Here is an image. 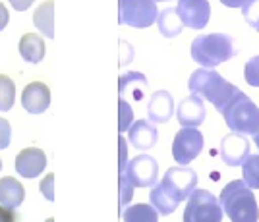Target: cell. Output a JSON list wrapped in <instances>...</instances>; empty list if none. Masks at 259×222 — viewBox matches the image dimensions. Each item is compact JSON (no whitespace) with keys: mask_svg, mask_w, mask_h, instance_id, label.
<instances>
[{"mask_svg":"<svg viewBox=\"0 0 259 222\" xmlns=\"http://www.w3.org/2000/svg\"><path fill=\"white\" fill-rule=\"evenodd\" d=\"M197 174L190 166H174L168 168L155 188H151L149 201L159 214H172L182 201H188L192 191L197 188Z\"/></svg>","mask_w":259,"mask_h":222,"instance_id":"cell-1","label":"cell"},{"mask_svg":"<svg viewBox=\"0 0 259 222\" xmlns=\"http://www.w3.org/2000/svg\"><path fill=\"white\" fill-rule=\"evenodd\" d=\"M188 89L192 91V95H199L207 99L209 103H213V106L221 114L240 93L236 85H232L219 72H213L209 68L195 70L190 77V81H188Z\"/></svg>","mask_w":259,"mask_h":222,"instance_id":"cell-2","label":"cell"},{"mask_svg":"<svg viewBox=\"0 0 259 222\" xmlns=\"http://www.w3.org/2000/svg\"><path fill=\"white\" fill-rule=\"evenodd\" d=\"M221 207L230 222H257L259 207L253 191L246 186L244 180H234L225 186L219 195Z\"/></svg>","mask_w":259,"mask_h":222,"instance_id":"cell-3","label":"cell"},{"mask_svg":"<svg viewBox=\"0 0 259 222\" xmlns=\"http://www.w3.org/2000/svg\"><path fill=\"white\" fill-rule=\"evenodd\" d=\"M234 56V39L227 33L199 35L192 42V58L201 68H215Z\"/></svg>","mask_w":259,"mask_h":222,"instance_id":"cell-4","label":"cell"},{"mask_svg":"<svg viewBox=\"0 0 259 222\" xmlns=\"http://www.w3.org/2000/svg\"><path fill=\"white\" fill-rule=\"evenodd\" d=\"M126 139L120 138V180H128L132 188H155L159 180V162L151 155H138L128 159Z\"/></svg>","mask_w":259,"mask_h":222,"instance_id":"cell-5","label":"cell"},{"mask_svg":"<svg viewBox=\"0 0 259 222\" xmlns=\"http://www.w3.org/2000/svg\"><path fill=\"white\" fill-rule=\"evenodd\" d=\"M223 118L232 134H240V136L259 134V106L242 91L225 108Z\"/></svg>","mask_w":259,"mask_h":222,"instance_id":"cell-6","label":"cell"},{"mask_svg":"<svg viewBox=\"0 0 259 222\" xmlns=\"http://www.w3.org/2000/svg\"><path fill=\"white\" fill-rule=\"evenodd\" d=\"M221 201L209 190H195L188 197L184 222H223Z\"/></svg>","mask_w":259,"mask_h":222,"instance_id":"cell-7","label":"cell"},{"mask_svg":"<svg viewBox=\"0 0 259 222\" xmlns=\"http://www.w3.org/2000/svg\"><path fill=\"white\" fill-rule=\"evenodd\" d=\"M157 18H159V10L155 0H118L120 25L145 29L153 25Z\"/></svg>","mask_w":259,"mask_h":222,"instance_id":"cell-8","label":"cell"},{"mask_svg":"<svg viewBox=\"0 0 259 222\" xmlns=\"http://www.w3.org/2000/svg\"><path fill=\"white\" fill-rule=\"evenodd\" d=\"M205 139L203 134L197 127H182L172 141V157L176 164L188 166L194 159L199 157V153L203 151Z\"/></svg>","mask_w":259,"mask_h":222,"instance_id":"cell-9","label":"cell"},{"mask_svg":"<svg viewBox=\"0 0 259 222\" xmlns=\"http://www.w3.org/2000/svg\"><path fill=\"white\" fill-rule=\"evenodd\" d=\"M176 12L184 25L192 29H203L211 18V4L209 0H178Z\"/></svg>","mask_w":259,"mask_h":222,"instance_id":"cell-10","label":"cell"},{"mask_svg":"<svg viewBox=\"0 0 259 222\" xmlns=\"http://www.w3.org/2000/svg\"><path fill=\"white\" fill-rule=\"evenodd\" d=\"M249 157V141L246 136L228 134L221 141V159L228 166H240Z\"/></svg>","mask_w":259,"mask_h":222,"instance_id":"cell-11","label":"cell"},{"mask_svg":"<svg viewBox=\"0 0 259 222\" xmlns=\"http://www.w3.org/2000/svg\"><path fill=\"white\" fill-rule=\"evenodd\" d=\"M45 168H47V155L41 149H22L16 157V172L22 178H37L43 174Z\"/></svg>","mask_w":259,"mask_h":222,"instance_id":"cell-12","label":"cell"},{"mask_svg":"<svg viewBox=\"0 0 259 222\" xmlns=\"http://www.w3.org/2000/svg\"><path fill=\"white\" fill-rule=\"evenodd\" d=\"M22 106L29 114H43L51 106V89L43 81H31L22 93Z\"/></svg>","mask_w":259,"mask_h":222,"instance_id":"cell-13","label":"cell"},{"mask_svg":"<svg viewBox=\"0 0 259 222\" xmlns=\"http://www.w3.org/2000/svg\"><path fill=\"white\" fill-rule=\"evenodd\" d=\"M176 116L182 127H197L203 124L207 116L205 103L199 95H190L186 97L182 103L178 105Z\"/></svg>","mask_w":259,"mask_h":222,"instance_id":"cell-14","label":"cell"},{"mask_svg":"<svg viewBox=\"0 0 259 222\" xmlns=\"http://www.w3.org/2000/svg\"><path fill=\"white\" fill-rule=\"evenodd\" d=\"M147 77L141 72H126L120 75L118 79V93L120 99L124 101H143V97L147 93Z\"/></svg>","mask_w":259,"mask_h":222,"instance_id":"cell-15","label":"cell"},{"mask_svg":"<svg viewBox=\"0 0 259 222\" xmlns=\"http://www.w3.org/2000/svg\"><path fill=\"white\" fill-rule=\"evenodd\" d=\"M172 95L168 91H164V89L155 91L151 99H149V105H147V116H149V120L155 122V124H164V122H168L172 118Z\"/></svg>","mask_w":259,"mask_h":222,"instance_id":"cell-16","label":"cell"},{"mask_svg":"<svg viewBox=\"0 0 259 222\" xmlns=\"http://www.w3.org/2000/svg\"><path fill=\"white\" fill-rule=\"evenodd\" d=\"M128 139L136 149L147 151V149L155 147V143L159 139V129L153 126L149 120H138L128 129Z\"/></svg>","mask_w":259,"mask_h":222,"instance_id":"cell-17","label":"cell"},{"mask_svg":"<svg viewBox=\"0 0 259 222\" xmlns=\"http://www.w3.org/2000/svg\"><path fill=\"white\" fill-rule=\"evenodd\" d=\"M25 199V188L22 182L12 176H4L0 180V205L8 209H18Z\"/></svg>","mask_w":259,"mask_h":222,"instance_id":"cell-18","label":"cell"},{"mask_svg":"<svg viewBox=\"0 0 259 222\" xmlns=\"http://www.w3.org/2000/svg\"><path fill=\"white\" fill-rule=\"evenodd\" d=\"M45 39L35 33H25L20 39V54L25 62L39 64L45 58Z\"/></svg>","mask_w":259,"mask_h":222,"instance_id":"cell-19","label":"cell"},{"mask_svg":"<svg viewBox=\"0 0 259 222\" xmlns=\"http://www.w3.org/2000/svg\"><path fill=\"white\" fill-rule=\"evenodd\" d=\"M33 23L37 25V29L43 33L45 37L54 39V2L47 0L43 2L35 14H33Z\"/></svg>","mask_w":259,"mask_h":222,"instance_id":"cell-20","label":"cell"},{"mask_svg":"<svg viewBox=\"0 0 259 222\" xmlns=\"http://www.w3.org/2000/svg\"><path fill=\"white\" fill-rule=\"evenodd\" d=\"M157 25H159V31H161L162 37H168V39L178 37L182 33V27H184L182 20L178 18L176 8H164V10L159 12Z\"/></svg>","mask_w":259,"mask_h":222,"instance_id":"cell-21","label":"cell"},{"mask_svg":"<svg viewBox=\"0 0 259 222\" xmlns=\"http://www.w3.org/2000/svg\"><path fill=\"white\" fill-rule=\"evenodd\" d=\"M122 220L124 222H159V212L153 209V205L147 203H138L126 207L122 211Z\"/></svg>","mask_w":259,"mask_h":222,"instance_id":"cell-22","label":"cell"},{"mask_svg":"<svg viewBox=\"0 0 259 222\" xmlns=\"http://www.w3.org/2000/svg\"><path fill=\"white\" fill-rule=\"evenodd\" d=\"M16 103V83L12 77L0 74V112H8Z\"/></svg>","mask_w":259,"mask_h":222,"instance_id":"cell-23","label":"cell"},{"mask_svg":"<svg viewBox=\"0 0 259 222\" xmlns=\"http://www.w3.org/2000/svg\"><path fill=\"white\" fill-rule=\"evenodd\" d=\"M242 176L249 190H259V155H249L242 164Z\"/></svg>","mask_w":259,"mask_h":222,"instance_id":"cell-24","label":"cell"},{"mask_svg":"<svg viewBox=\"0 0 259 222\" xmlns=\"http://www.w3.org/2000/svg\"><path fill=\"white\" fill-rule=\"evenodd\" d=\"M118 129L120 134H124L134 124V110L128 101H124V99H118Z\"/></svg>","mask_w":259,"mask_h":222,"instance_id":"cell-25","label":"cell"},{"mask_svg":"<svg viewBox=\"0 0 259 222\" xmlns=\"http://www.w3.org/2000/svg\"><path fill=\"white\" fill-rule=\"evenodd\" d=\"M244 79L249 87H259V54L249 58L244 66Z\"/></svg>","mask_w":259,"mask_h":222,"instance_id":"cell-26","label":"cell"},{"mask_svg":"<svg viewBox=\"0 0 259 222\" xmlns=\"http://www.w3.org/2000/svg\"><path fill=\"white\" fill-rule=\"evenodd\" d=\"M242 16L253 29L259 31V0H248L242 6Z\"/></svg>","mask_w":259,"mask_h":222,"instance_id":"cell-27","label":"cell"},{"mask_svg":"<svg viewBox=\"0 0 259 222\" xmlns=\"http://www.w3.org/2000/svg\"><path fill=\"white\" fill-rule=\"evenodd\" d=\"M12 141V126L6 118H0V151L8 149Z\"/></svg>","mask_w":259,"mask_h":222,"instance_id":"cell-28","label":"cell"},{"mask_svg":"<svg viewBox=\"0 0 259 222\" xmlns=\"http://www.w3.org/2000/svg\"><path fill=\"white\" fill-rule=\"evenodd\" d=\"M39 190L45 195L47 201H54V174H49L45 176L41 184H39Z\"/></svg>","mask_w":259,"mask_h":222,"instance_id":"cell-29","label":"cell"},{"mask_svg":"<svg viewBox=\"0 0 259 222\" xmlns=\"http://www.w3.org/2000/svg\"><path fill=\"white\" fill-rule=\"evenodd\" d=\"M0 222H18V214L14 212V209L0 205Z\"/></svg>","mask_w":259,"mask_h":222,"instance_id":"cell-30","label":"cell"},{"mask_svg":"<svg viewBox=\"0 0 259 222\" xmlns=\"http://www.w3.org/2000/svg\"><path fill=\"white\" fill-rule=\"evenodd\" d=\"M12 4V8L14 10H18V12H25V10H29L31 8V4L35 2V0H8Z\"/></svg>","mask_w":259,"mask_h":222,"instance_id":"cell-31","label":"cell"},{"mask_svg":"<svg viewBox=\"0 0 259 222\" xmlns=\"http://www.w3.org/2000/svg\"><path fill=\"white\" fill-rule=\"evenodd\" d=\"M8 21H10V12H8V8L0 2V31L8 25Z\"/></svg>","mask_w":259,"mask_h":222,"instance_id":"cell-32","label":"cell"},{"mask_svg":"<svg viewBox=\"0 0 259 222\" xmlns=\"http://www.w3.org/2000/svg\"><path fill=\"white\" fill-rule=\"evenodd\" d=\"M221 2H223L227 8H242L248 0H221Z\"/></svg>","mask_w":259,"mask_h":222,"instance_id":"cell-33","label":"cell"},{"mask_svg":"<svg viewBox=\"0 0 259 222\" xmlns=\"http://www.w3.org/2000/svg\"><path fill=\"white\" fill-rule=\"evenodd\" d=\"M253 143H255V147L259 149V134H255V136H253Z\"/></svg>","mask_w":259,"mask_h":222,"instance_id":"cell-34","label":"cell"},{"mask_svg":"<svg viewBox=\"0 0 259 222\" xmlns=\"http://www.w3.org/2000/svg\"><path fill=\"white\" fill-rule=\"evenodd\" d=\"M155 2H168V0H155Z\"/></svg>","mask_w":259,"mask_h":222,"instance_id":"cell-35","label":"cell"},{"mask_svg":"<svg viewBox=\"0 0 259 222\" xmlns=\"http://www.w3.org/2000/svg\"><path fill=\"white\" fill-rule=\"evenodd\" d=\"M0 170H2V160H0Z\"/></svg>","mask_w":259,"mask_h":222,"instance_id":"cell-36","label":"cell"}]
</instances>
